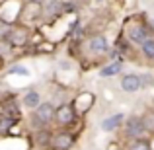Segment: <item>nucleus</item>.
Returning <instances> with one entry per match:
<instances>
[{
  "mask_svg": "<svg viewBox=\"0 0 154 150\" xmlns=\"http://www.w3.org/2000/svg\"><path fill=\"white\" fill-rule=\"evenodd\" d=\"M27 35H29L27 27L18 26V27H10L8 33L4 35V39H6L12 47H22V45H26V43H27Z\"/></svg>",
  "mask_w": 154,
  "mask_h": 150,
  "instance_id": "obj_1",
  "label": "nucleus"
},
{
  "mask_svg": "<svg viewBox=\"0 0 154 150\" xmlns=\"http://www.w3.org/2000/svg\"><path fill=\"white\" fill-rule=\"evenodd\" d=\"M35 123L37 125H47L51 123L53 119H55V107H53L51 103H39L37 107H35Z\"/></svg>",
  "mask_w": 154,
  "mask_h": 150,
  "instance_id": "obj_2",
  "label": "nucleus"
},
{
  "mask_svg": "<svg viewBox=\"0 0 154 150\" xmlns=\"http://www.w3.org/2000/svg\"><path fill=\"white\" fill-rule=\"evenodd\" d=\"M55 119L59 121L60 125H70L72 121L76 119V111L70 103H63L59 105V109H55Z\"/></svg>",
  "mask_w": 154,
  "mask_h": 150,
  "instance_id": "obj_3",
  "label": "nucleus"
},
{
  "mask_svg": "<svg viewBox=\"0 0 154 150\" xmlns=\"http://www.w3.org/2000/svg\"><path fill=\"white\" fill-rule=\"evenodd\" d=\"M125 131H127V136L131 139H139L140 135L144 133V123H143V117H129L127 123H125Z\"/></svg>",
  "mask_w": 154,
  "mask_h": 150,
  "instance_id": "obj_4",
  "label": "nucleus"
},
{
  "mask_svg": "<svg viewBox=\"0 0 154 150\" xmlns=\"http://www.w3.org/2000/svg\"><path fill=\"white\" fill-rule=\"evenodd\" d=\"M51 144H53V148H57V150H68L74 144V136L66 131H60L51 139Z\"/></svg>",
  "mask_w": 154,
  "mask_h": 150,
  "instance_id": "obj_5",
  "label": "nucleus"
},
{
  "mask_svg": "<svg viewBox=\"0 0 154 150\" xmlns=\"http://www.w3.org/2000/svg\"><path fill=\"white\" fill-rule=\"evenodd\" d=\"M140 88H143V84H140V78L137 74H125L121 78V90L127 92V94H133V92L140 90Z\"/></svg>",
  "mask_w": 154,
  "mask_h": 150,
  "instance_id": "obj_6",
  "label": "nucleus"
},
{
  "mask_svg": "<svg viewBox=\"0 0 154 150\" xmlns=\"http://www.w3.org/2000/svg\"><path fill=\"white\" fill-rule=\"evenodd\" d=\"M43 14V8H41V4L39 2H35V0H31V2H27L26 6H23V14H22V18L23 20H35V18H39V16Z\"/></svg>",
  "mask_w": 154,
  "mask_h": 150,
  "instance_id": "obj_7",
  "label": "nucleus"
},
{
  "mask_svg": "<svg viewBox=\"0 0 154 150\" xmlns=\"http://www.w3.org/2000/svg\"><path fill=\"white\" fill-rule=\"evenodd\" d=\"M148 37H150V35H148L146 27L139 26V23H137V26H133L131 31H129V39H131L133 43H137V45H143V43L146 41Z\"/></svg>",
  "mask_w": 154,
  "mask_h": 150,
  "instance_id": "obj_8",
  "label": "nucleus"
},
{
  "mask_svg": "<svg viewBox=\"0 0 154 150\" xmlns=\"http://www.w3.org/2000/svg\"><path fill=\"white\" fill-rule=\"evenodd\" d=\"M125 121V115H121V113H115V115L107 117V119L102 123V129L103 131H115L117 127H121V123Z\"/></svg>",
  "mask_w": 154,
  "mask_h": 150,
  "instance_id": "obj_9",
  "label": "nucleus"
},
{
  "mask_svg": "<svg viewBox=\"0 0 154 150\" xmlns=\"http://www.w3.org/2000/svg\"><path fill=\"white\" fill-rule=\"evenodd\" d=\"M107 47H109V43H107V37H105V35H96V37H92L90 49L94 53H105Z\"/></svg>",
  "mask_w": 154,
  "mask_h": 150,
  "instance_id": "obj_10",
  "label": "nucleus"
},
{
  "mask_svg": "<svg viewBox=\"0 0 154 150\" xmlns=\"http://www.w3.org/2000/svg\"><path fill=\"white\" fill-rule=\"evenodd\" d=\"M60 6H63V4H60V0H45V2L41 4L43 14H45V16H55L57 12H59Z\"/></svg>",
  "mask_w": 154,
  "mask_h": 150,
  "instance_id": "obj_11",
  "label": "nucleus"
},
{
  "mask_svg": "<svg viewBox=\"0 0 154 150\" xmlns=\"http://www.w3.org/2000/svg\"><path fill=\"white\" fill-rule=\"evenodd\" d=\"M39 103H41V96H39L37 92H27L26 98H23V105L29 107V109H35Z\"/></svg>",
  "mask_w": 154,
  "mask_h": 150,
  "instance_id": "obj_12",
  "label": "nucleus"
},
{
  "mask_svg": "<svg viewBox=\"0 0 154 150\" xmlns=\"http://www.w3.org/2000/svg\"><path fill=\"white\" fill-rule=\"evenodd\" d=\"M121 66H123V60H115V63H113V64H109V66H103L100 74H102L103 78H109V76H115L117 72L121 70Z\"/></svg>",
  "mask_w": 154,
  "mask_h": 150,
  "instance_id": "obj_13",
  "label": "nucleus"
},
{
  "mask_svg": "<svg viewBox=\"0 0 154 150\" xmlns=\"http://www.w3.org/2000/svg\"><path fill=\"white\" fill-rule=\"evenodd\" d=\"M140 49H143V55L146 57V59H154V37H148L146 41L140 45Z\"/></svg>",
  "mask_w": 154,
  "mask_h": 150,
  "instance_id": "obj_14",
  "label": "nucleus"
},
{
  "mask_svg": "<svg viewBox=\"0 0 154 150\" xmlns=\"http://www.w3.org/2000/svg\"><path fill=\"white\" fill-rule=\"evenodd\" d=\"M129 150H150V144H148V140H144V139H137L135 142L129 146Z\"/></svg>",
  "mask_w": 154,
  "mask_h": 150,
  "instance_id": "obj_15",
  "label": "nucleus"
},
{
  "mask_svg": "<svg viewBox=\"0 0 154 150\" xmlns=\"http://www.w3.org/2000/svg\"><path fill=\"white\" fill-rule=\"evenodd\" d=\"M14 123H16L14 117H0V133H6Z\"/></svg>",
  "mask_w": 154,
  "mask_h": 150,
  "instance_id": "obj_16",
  "label": "nucleus"
},
{
  "mask_svg": "<svg viewBox=\"0 0 154 150\" xmlns=\"http://www.w3.org/2000/svg\"><path fill=\"white\" fill-rule=\"evenodd\" d=\"M10 74H22V76H27V74H29V70H27V68H23V66H12V68H10Z\"/></svg>",
  "mask_w": 154,
  "mask_h": 150,
  "instance_id": "obj_17",
  "label": "nucleus"
},
{
  "mask_svg": "<svg viewBox=\"0 0 154 150\" xmlns=\"http://www.w3.org/2000/svg\"><path fill=\"white\" fill-rule=\"evenodd\" d=\"M139 78H140V84H143V88H144V86H152V84H154V78H152L150 74H144V76H139Z\"/></svg>",
  "mask_w": 154,
  "mask_h": 150,
  "instance_id": "obj_18",
  "label": "nucleus"
},
{
  "mask_svg": "<svg viewBox=\"0 0 154 150\" xmlns=\"http://www.w3.org/2000/svg\"><path fill=\"white\" fill-rule=\"evenodd\" d=\"M37 139H39V142H47V140H49V135H43V131H41Z\"/></svg>",
  "mask_w": 154,
  "mask_h": 150,
  "instance_id": "obj_19",
  "label": "nucleus"
},
{
  "mask_svg": "<svg viewBox=\"0 0 154 150\" xmlns=\"http://www.w3.org/2000/svg\"><path fill=\"white\" fill-rule=\"evenodd\" d=\"M2 64H4V59H2V57H0V68H2Z\"/></svg>",
  "mask_w": 154,
  "mask_h": 150,
  "instance_id": "obj_20",
  "label": "nucleus"
}]
</instances>
